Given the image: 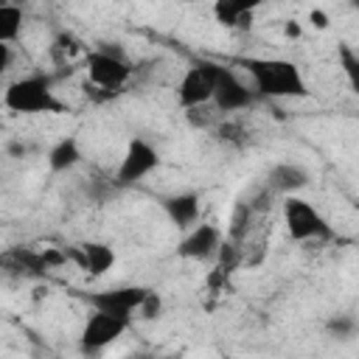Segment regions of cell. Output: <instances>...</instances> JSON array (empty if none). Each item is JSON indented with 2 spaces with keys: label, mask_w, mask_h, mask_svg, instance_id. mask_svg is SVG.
Wrapping results in <instances>:
<instances>
[{
  "label": "cell",
  "mask_w": 359,
  "mask_h": 359,
  "mask_svg": "<svg viewBox=\"0 0 359 359\" xmlns=\"http://www.w3.org/2000/svg\"><path fill=\"white\" fill-rule=\"evenodd\" d=\"M22 25H25L22 6L8 3V0H0V42H8L11 45L22 34Z\"/></svg>",
  "instance_id": "obj_17"
},
{
  "label": "cell",
  "mask_w": 359,
  "mask_h": 359,
  "mask_svg": "<svg viewBox=\"0 0 359 359\" xmlns=\"http://www.w3.org/2000/svg\"><path fill=\"white\" fill-rule=\"evenodd\" d=\"M163 213L168 216V222H171L177 230H188V227L196 224L199 216H202V199H199V194H194V191L171 194V196L163 199Z\"/></svg>",
  "instance_id": "obj_12"
},
{
  "label": "cell",
  "mask_w": 359,
  "mask_h": 359,
  "mask_svg": "<svg viewBox=\"0 0 359 359\" xmlns=\"http://www.w3.org/2000/svg\"><path fill=\"white\" fill-rule=\"evenodd\" d=\"M0 266L17 275H42L48 272L42 250H28V247H11L0 255Z\"/></svg>",
  "instance_id": "obj_15"
},
{
  "label": "cell",
  "mask_w": 359,
  "mask_h": 359,
  "mask_svg": "<svg viewBox=\"0 0 359 359\" xmlns=\"http://www.w3.org/2000/svg\"><path fill=\"white\" fill-rule=\"evenodd\" d=\"M297 34H300V25L297 22H289L286 25V36H297Z\"/></svg>",
  "instance_id": "obj_23"
},
{
  "label": "cell",
  "mask_w": 359,
  "mask_h": 359,
  "mask_svg": "<svg viewBox=\"0 0 359 359\" xmlns=\"http://www.w3.org/2000/svg\"><path fill=\"white\" fill-rule=\"evenodd\" d=\"M280 213H283V224L292 241H323L334 236L325 216L311 202L300 199L297 194H286Z\"/></svg>",
  "instance_id": "obj_3"
},
{
  "label": "cell",
  "mask_w": 359,
  "mask_h": 359,
  "mask_svg": "<svg viewBox=\"0 0 359 359\" xmlns=\"http://www.w3.org/2000/svg\"><path fill=\"white\" fill-rule=\"evenodd\" d=\"M84 67H87L90 84L95 90H104L107 95H115L132 76L129 62L121 53H112V50H90L87 59H84Z\"/></svg>",
  "instance_id": "obj_4"
},
{
  "label": "cell",
  "mask_w": 359,
  "mask_h": 359,
  "mask_svg": "<svg viewBox=\"0 0 359 359\" xmlns=\"http://www.w3.org/2000/svg\"><path fill=\"white\" fill-rule=\"evenodd\" d=\"M328 334L331 337H339V339H348V337H353V331H356V320L351 317V314H337V317H331L328 320Z\"/></svg>",
  "instance_id": "obj_18"
},
{
  "label": "cell",
  "mask_w": 359,
  "mask_h": 359,
  "mask_svg": "<svg viewBox=\"0 0 359 359\" xmlns=\"http://www.w3.org/2000/svg\"><path fill=\"white\" fill-rule=\"evenodd\" d=\"M146 292H149V286H107V289L87 292L84 294V303L93 311H107V314L132 320L135 311L140 309Z\"/></svg>",
  "instance_id": "obj_8"
},
{
  "label": "cell",
  "mask_w": 359,
  "mask_h": 359,
  "mask_svg": "<svg viewBox=\"0 0 359 359\" xmlns=\"http://www.w3.org/2000/svg\"><path fill=\"white\" fill-rule=\"evenodd\" d=\"M222 241H224V236L213 222H196L185 230V236L177 247V255L188 258V261H210V258H216Z\"/></svg>",
  "instance_id": "obj_10"
},
{
  "label": "cell",
  "mask_w": 359,
  "mask_h": 359,
  "mask_svg": "<svg viewBox=\"0 0 359 359\" xmlns=\"http://www.w3.org/2000/svg\"><path fill=\"white\" fill-rule=\"evenodd\" d=\"M45 163H48L50 174H67V171H73V168L81 163V146H79V137H76V135H65V137H59V140L48 149Z\"/></svg>",
  "instance_id": "obj_14"
},
{
  "label": "cell",
  "mask_w": 359,
  "mask_h": 359,
  "mask_svg": "<svg viewBox=\"0 0 359 359\" xmlns=\"http://www.w3.org/2000/svg\"><path fill=\"white\" fill-rule=\"evenodd\" d=\"M238 65L247 70L250 87L255 90V95H264V98H306L309 95L306 76L292 59L244 56Z\"/></svg>",
  "instance_id": "obj_1"
},
{
  "label": "cell",
  "mask_w": 359,
  "mask_h": 359,
  "mask_svg": "<svg viewBox=\"0 0 359 359\" xmlns=\"http://www.w3.org/2000/svg\"><path fill=\"white\" fill-rule=\"evenodd\" d=\"M157 165H160V151L146 137H132L126 143V151H123L121 165L115 171V185L129 188V185L146 180Z\"/></svg>",
  "instance_id": "obj_7"
},
{
  "label": "cell",
  "mask_w": 359,
  "mask_h": 359,
  "mask_svg": "<svg viewBox=\"0 0 359 359\" xmlns=\"http://www.w3.org/2000/svg\"><path fill=\"white\" fill-rule=\"evenodd\" d=\"M8 151H11V154H17V157H22V154H25V146H22V143H11V146H8Z\"/></svg>",
  "instance_id": "obj_22"
},
{
  "label": "cell",
  "mask_w": 359,
  "mask_h": 359,
  "mask_svg": "<svg viewBox=\"0 0 359 359\" xmlns=\"http://www.w3.org/2000/svg\"><path fill=\"white\" fill-rule=\"evenodd\" d=\"M255 101V90L227 65H219V73H216V84H213V109L227 115V112H241V109H250Z\"/></svg>",
  "instance_id": "obj_6"
},
{
  "label": "cell",
  "mask_w": 359,
  "mask_h": 359,
  "mask_svg": "<svg viewBox=\"0 0 359 359\" xmlns=\"http://www.w3.org/2000/svg\"><path fill=\"white\" fill-rule=\"evenodd\" d=\"M8 3H17V6H22V3H28V0H8Z\"/></svg>",
  "instance_id": "obj_24"
},
{
  "label": "cell",
  "mask_w": 359,
  "mask_h": 359,
  "mask_svg": "<svg viewBox=\"0 0 359 359\" xmlns=\"http://www.w3.org/2000/svg\"><path fill=\"white\" fill-rule=\"evenodd\" d=\"M67 258L76 261L93 278H101L115 266V250L109 244H104V241H84V244L73 247L67 252Z\"/></svg>",
  "instance_id": "obj_11"
},
{
  "label": "cell",
  "mask_w": 359,
  "mask_h": 359,
  "mask_svg": "<svg viewBox=\"0 0 359 359\" xmlns=\"http://www.w3.org/2000/svg\"><path fill=\"white\" fill-rule=\"evenodd\" d=\"M3 104L17 115H59L67 109L53 90V76L48 73H31L11 81L3 90Z\"/></svg>",
  "instance_id": "obj_2"
},
{
  "label": "cell",
  "mask_w": 359,
  "mask_h": 359,
  "mask_svg": "<svg viewBox=\"0 0 359 359\" xmlns=\"http://www.w3.org/2000/svg\"><path fill=\"white\" fill-rule=\"evenodd\" d=\"M129 325H132V320H123V317H115L107 311H93L81 325L79 345L87 353H98L107 345H112L115 339H121L129 331Z\"/></svg>",
  "instance_id": "obj_9"
},
{
  "label": "cell",
  "mask_w": 359,
  "mask_h": 359,
  "mask_svg": "<svg viewBox=\"0 0 359 359\" xmlns=\"http://www.w3.org/2000/svg\"><path fill=\"white\" fill-rule=\"evenodd\" d=\"M160 311H163V300H160V294H157L154 289H149V292H146V297H143V303H140V309L135 311V317L157 320V317H160Z\"/></svg>",
  "instance_id": "obj_19"
},
{
  "label": "cell",
  "mask_w": 359,
  "mask_h": 359,
  "mask_svg": "<svg viewBox=\"0 0 359 359\" xmlns=\"http://www.w3.org/2000/svg\"><path fill=\"white\" fill-rule=\"evenodd\" d=\"M309 20H311V25H317V28H325V25H328V17H325L323 11H311Z\"/></svg>",
  "instance_id": "obj_21"
},
{
  "label": "cell",
  "mask_w": 359,
  "mask_h": 359,
  "mask_svg": "<svg viewBox=\"0 0 359 359\" xmlns=\"http://www.w3.org/2000/svg\"><path fill=\"white\" fill-rule=\"evenodd\" d=\"M309 185V171L297 163H278L266 174V188L275 194H297L300 188Z\"/></svg>",
  "instance_id": "obj_13"
},
{
  "label": "cell",
  "mask_w": 359,
  "mask_h": 359,
  "mask_svg": "<svg viewBox=\"0 0 359 359\" xmlns=\"http://www.w3.org/2000/svg\"><path fill=\"white\" fill-rule=\"evenodd\" d=\"M264 0H213V20L224 28H236L244 25V20H250Z\"/></svg>",
  "instance_id": "obj_16"
},
{
  "label": "cell",
  "mask_w": 359,
  "mask_h": 359,
  "mask_svg": "<svg viewBox=\"0 0 359 359\" xmlns=\"http://www.w3.org/2000/svg\"><path fill=\"white\" fill-rule=\"evenodd\" d=\"M216 73H219V62H210V59H202V62H194L180 84H177V104L182 109H194V107H205L210 104L213 98V84H216Z\"/></svg>",
  "instance_id": "obj_5"
},
{
  "label": "cell",
  "mask_w": 359,
  "mask_h": 359,
  "mask_svg": "<svg viewBox=\"0 0 359 359\" xmlns=\"http://www.w3.org/2000/svg\"><path fill=\"white\" fill-rule=\"evenodd\" d=\"M11 59H14V53H11V45L8 42H0V76L11 67Z\"/></svg>",
  "instance_id": "obj_20"
}]
</instances>
